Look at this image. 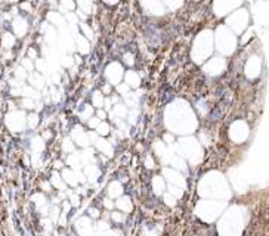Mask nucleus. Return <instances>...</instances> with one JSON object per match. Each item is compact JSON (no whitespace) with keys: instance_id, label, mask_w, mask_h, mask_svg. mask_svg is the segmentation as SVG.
<instances>
[{"instance_id":"10","label":"nucleus","mask_w":269,"mask_h":236,"mask_svg":"<svg viewBox=\"0 0 269 236\" xmlns=\"http://www.w3.org/2000/svg\"><path fill=\"white\" fill-rule=\"evenodd\" d=\"M98 115H99V120H105V118H107V112L99 111V112H98Z\"/></svg>"},{"instance_id":"5","label":"nucleus","mask_w":269,"mask_h":236,"mask_svg":"<svg viewBox=\"0 0 269 236\" xmlns=\"http://www.w3.org/2000/svg\"><path fill=\"white\" fill-rule=\"evenodd\" d=\"M114 111H117V114L120 117H124L126 115V114H127V112H126V109H124V108H123V105H118V106H115V109H114Z\"/></svg>"},{"instance_id":"11","label":"nucleus","mask_w":269,"mask_h":236,"mask_svg":"<svg viewBox=\"0 0 269 236\" xmlns=\"http://www.w3.org/2000/svg\"><path fill=\"white\" fill-rule=\"evenodd\" d=\"M104 201H105V207H107V208H111V207H113V202H111L109 199H104Z\"/></svg>"},{"instance_id":"2","label":"nucleus","mask_w":269,"mask_h":236,"mask_svg":"<svg viewBox=\"0 0 269 236\" xmlns=\"http://www.w3.org/2000/svg\"><path fill=\"white\" fill-rule=\"evenodd\" d=\"M96 129H98V133H99V134H104V136L109 134V125H108L107 123H104V124H99Z\"/></svg>"},{"instance_id":"6","label":"nucleus","mask_w":269,"mask_h":236,"mask_svg":"<svg viewBox=\"0 0 269 236\" xmlns=\"http://www.w3.org/2000/svg\"><path fill=\"white\" fill-rule=\"evenodd\" d=\"M113 218L115 220V222H118V223L123 222V216L120 214V212H114V214H113Z\"/></svg>"},{"instance_id":"14","label":"nucleus","mask_w":269,"mask_h":236,"mask_svg":"<svg viewBox=\"0 0 269 236\" xmlns=\"http://www.w3.org/2000/svg\"><path fill=\"white\" fill-rule=\"evenodd\" d=\"M73 204H74V205H77V204H78V198L77 196H73Z\"/></svg>"},{"instance_id":"13","label":"nucleus","mask_w":269,"mask_h":236,"mask_svg":"<svg viewBox=\"0 0 269 236\" xmlns=\"http://www.w3.org/2000/svg\"><path fill=\"white\" fill-rule=\"evenodd\" d=\"M166 199H167V204H169V205H173V204H175V202H173V199H171V198L169 196V195L166 196Z\"/></svg>"},{"instance_id":"7","label":"nucleus","mask_w":269,"mask_h":236,"mask_svg":"<svg viewBox=\"0 0 269 236\" xmlns=\"http://www.w3.org/2000/svg\"><path fill=\"white\" fill-rule=\"evenodd\" d=\"M89 125H90V127H98V125H99V120H96V118H92V120L89 121Z\"/></svg>"},{"instance_id":"12","label":"nucleus","mask_w":269,"mask_h":236,"mask_svg":"<svg viewBox=\"0 0 269 236\" xmlns=\"http://www.w3.org/2000/svg\"><path fill=\"white\" fill-rule=\"evenodd\" d=\"M118 92H121V93L127 92V87H126V86H120V87H118Z\"/></svg>"},{"instance_id":"4","label":"nucleus","mask_w":269,"mask_h":236,"mask_svg":"<svg viewBox=\"0 0 269 236\" xmlns=\"http://www.w3.org/2000/svg\"><path fill=\"white\" fill-rule=\"evenodd\" d=\"M117 205L118 207H121L124 211H130V210H132V204H130L129 199H127V202H123V199H120V201L117 202Z\"/></svg>"},{"instance_id":"9","label":"nucleus","mask_w":269,"mask_h":236,"mask_svg":"<svg viewBox=\"0 0 269 236\" xmlns=\"http://www.w3.org/2000/svg\"><path fill=\"white\" fill-rule=\"evenodd\" d=\"M89 212H90V216H93V217H98L99 216V212H98V210H95V208H90V210H89Z\"/></svg>"},{"instance_id":"3","label":"nucleus","mask_w":269,"mask_h":236,"mask_svg":"<svg viewBox=\"0 0 269 236\" xmlns=\"http://www.w3.org/2000/svg\"><path fill=\"white\" fill-rule=\"evenodd\" d=\"M120 192H121L120 184L118 183H111V186H109V193L114 196V195H120Z\"/></svg>"},{"instance_id":"1","label":"nucleus","mask_w":269,"mask_h":236,"mask_svg":"<svg viewBox=\"0 0 269 236\" xmlns=\"http://www.w3.org/2000/svg\"><path fill=\"white\" fill-rule=\"evenodd\" d=\"M96 143H98V148H99V149H101V151H105V154H107L108 156H111V155H113V148H111V145L108 143L107 140H98Z\"/></svg>"},{"instance_id":"8","label":"nucleus","mask_w":269,"mask_h":236,"mask_svg":"<svg viewBox=\"0 0 269 236\" xmlns=\"http://www.w3.org/2000/svg\"><path fill=\"white\" fill-rule=\"evenodd\" d=\"M147 167L148 168H152V167H154V161H152L149 156H148V159H147Z\"/></svg>"}]
</instances>
